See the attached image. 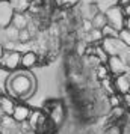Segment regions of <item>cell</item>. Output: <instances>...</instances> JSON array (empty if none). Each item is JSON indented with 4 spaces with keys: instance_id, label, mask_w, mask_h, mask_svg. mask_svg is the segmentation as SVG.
<instances>
[{
    "instance_id": "6da1fadb",
    "label": "cell",
    "mask_w": 130,
    "mask_h": 134,
    "mask_svg": "<svg viewBox=\"0 0 130 134\" xmlns=\"http://www.w3.org/2000/svg\"><path fill=\"white\" fill-rule=\"evenodd\" d=\"M37 89V80L27 71H12L6 81V92L14 99H27Z\"/></svg>"
},
{
    "instance_id": "7a4b0ae2",
    "label": "cell",
    "mask_w": 130,
    "mask_h": 134,
    "mask_svg": "<svg viewBox=\"0 0 130 134\" xmlns=\"http://www.w3.org/2000/svg\"><path fill=\"white\" fill-rule=\"evenodd\" d=\"M101 47L105 48V51L109 56H121L127 54V45L119 39V38H103L101 41Z\"/></svg>"
},
{
    "instance_id": "3957f363",
    "label": "cell",
    "mask_w": 130,
    "mask_h": 134,
    "mask_svg": "<svg viewBox=\"0 0 130 134\" xmlns=\"http://www.w3.org/2000/svg\"><path fill=\"white\" fill-rule=\"evenodd\" d=\"M21 53L20 51H17V50H9V51H5V54H3V57L0 59L2 60V66L5 68V69H8V71H17L20 68V65H21Z\"/></svg>"
},
{
    "instance_id": "277c9868",
    "label": "cell",
    "mask_w": 130,
    "mask_h": 134,
    "mask_svg": "<svg viewBox=\"0 0 130 134\" xmlns=\"http://www.w3.org/2000/svg\"><path fill=\"white\" fill-rule=\"evenodd\" d=\"M106 17H107V24L115 27L117 30H121L124 27V14L121 11V6H109L106 11Z\"/></svg>"
},
{
    "instance_id": "5b68a950",
    "label": "cell",
    "mask_w": 130,
    "mask_h": 134,
    "mask_svg": "<svg viewBox=\"0 0 130 134\" xmlns=\"http://www.w3.org/2000/svg\"><path fill=\"white\" fill-rule=\"evenodd\" d=\"M15 9L9 0L0 2V29H6L8 26L12 24V18Z\"/></svg>"
},
{
    "instance_id": "8992f818",
    "label": "cell",
    "mask_w": 130,
    "mask_h": 134,
    "mask_svg": "<svg viewBox=\"0 0 130 134\" xmlns=\"http://www.w3.org/2000/svg\"><path fill=\"white\" fill-rule=\"evenodd\" d=\"M107 68L113 75H119V74H126L127 71V63L124 62V59L121 56H109L107 60Z\"/></svg>"
},
{
    "instance_id": "52a82bcc",
    "label": "cell",
    "mask_w": 130,
    "mask_h": 134,
    "mask_svg": "<svg viewBox=\"0 0 130 134\" xmlns=\"http://www.w3.org/2000/svg\"><path fill=\"white\" fill-rule=\"evenodd\" d=\"M113 85H115V89H117L118 93H127L130 92V77L127 74H119L113 79Z\"/></svg>"
},
{
    "instance_id": "ba28073f",
    "label": "cell",
    "mask_w": 130,
    "mask_h": 134,
    "mask_svg": "<svg viewBox=\"0 0 130 134\" xmlns=\"http://www.w3.org/2000/svg\"><path fill=\"white\" fill-rule=\"evenodd\" d=\"M29 115H30V109L26 104H15V109L11 116L15 122H26L29 119Z\"/></svg>"
},
{
    "instance_id": "9c48e42d",
    "label": "cell",
    "mask_w": 130,
    "mask_h": 134,
    "mask_svg": "<svg viewBox=\"0 0 130 134\" xmlns=\"http://www.w3.org/2000/svg\"><path fill=\"white\" fill-rule=\"evenodd\" d=\"M27 122H29V125H30L32 130H37L38 127H43V125H45L47 118H45V115H44L41 110H33V111H30Z\"/></svg>"
},
{
    "instance_id": "30bf717a",
    "label": "cell",
    "mask_w": 130,
    "mask_h": 134,
    "mask_svg": "<svg viewBox=\"0 0 130 134\" xmlns=\"http://www.w3.org/2000/svg\"><path fill=\"white\" fill-rule=\"evenodd\" d=\"M37 62H38V54L35 51H26L21 56V65L20 66L24 68V69H29V68L35 66Z\"/></svg>"
},
{
    "instance_id": "8fae6325",
    "label": "cell",
    "mask_w": 130,
    "mask_h": 134,
    "mask_svg": "<svg viewBox=\"0 0 130 134\" xmlns=\"http://www.w3.org/2000/svg\"><path fill=\"white\" fill-rule=\"evenodd\" d=\"M49 119L53 121L55 125H59L64 119V109H62L61 104H53V107L49 111Z\"/></svg>"
},
{
    "instance_id": "7c38bea8",
    "label": "cell",
    "mask_w": 130,
    "mask_h": 134,
    "mask_svg": "<svg viewBox=\"0 0 130 134\" xmlns=\"http://www.w3.org/2000/svg\"><path fill=\"white\" fill-rule=\"evenodd\" d=\"M15 104L14 103V98H11L9 95H5V97H2V103H0V109L3 110V113L5 115H12L14 109H15Z\"/></svg>"
},
{
    "instance_id": "4fadbf2b",
    "label": "cell",
    "mask_w": 130,
    "mask_h": 134,
    "mask_svg": "<svg viewBox=\"0 0 130 134\" xmlns=\"http://www.w3.org/2000/svg\"><path fill=\"white\" fill-rule=\"evenodd\" d=\"M91 23H92L94 29H100V30H101V29L107 24V17H106L105 12H97L92 18H91Z\"/></svg>"
},
{
    "instance_id": "5bb4252c",
    "label": "cell",
    "mask_w": 130,
    "mask_h": 134,
    "mask_svg": "<svg viewBox=\"0 0 130 134\" xmlns=\"http://www.w3.org/2000/svg\"><path fill=\"white\" fill-rule=\"evenodd\" d=\"M27 18H26V15L23 12H15L14 14V18H12V24L18 29V30H21V29H26L27 27Z\"/></svg>"
},
{
    "instance_id": "9a60e30c",
    "label": "cell",
    "mask_w": 130,
    "mask_h": 134,
    "mask_svg": "<svg viewBox=\"0 0 130 134\" xmlns=\"http://www.w3.org/2000/svg\"><path fill=\"white\" fill-rule=\"evenodd\" d=\"M94 54H95V57L98 59L100 63H103V65H106L107 60H109V54L105 51V48L101 47V44H98V45L94 48Z\"/></svg>"
},
{
    "instance_id": "2e32d148",
    "label": "cell",
    "mask_w": 130,
    "mask_h": 134,
    "mask_svg": "<svg viewBox=\"0 0 130 134\" xmlns=\"http://www.w3.org/2000/svg\"><path fill=\"white\" fill-rule=\"evenodd\" d=\"M88 36H86V41L88 42H101L103 41V33H101V30L100 29H92V30L86 32Z\"/></svg>"
},
{
    "instance_id": "e0dca14e",
    "label": "cell",
    "mask_w": 130,
    "mask_h": 134,
    "mask_svg": "<svg viewBox=\"0 0 130 134\" xmlns=\"http://www.w3.org/2000/svg\"><path fill=\"white\" fill-rule=\"evenodd\" d=\"M9 2L12 3L15 12H23V11H26L27 8L30 6L32 0H9Z\"/></svg>"
},
{
    "instance_id": "ac0fdd59",
    "label": "cell",
    "mask_w": 130,
    "mask_h": 134,
    "mask_svg": "<svg viewBox=\"0 0 130 134\" xmlns=\"http://www.w3.org/2000/svg\"><path fill=\"white\" fill-rule=\"evenodd\" d=\"M101 33H103V38H118L119 30H117L115 27H112L111 24H106L101 29Z\"/></svg>"
},
{
    "instance_id": "d6986e66",
    "label": "cell",
    "mask_w": 130,
    "mask_h": 134,
    "mask_svg": "<svg viewBox=\"0 0 130 134\" xmlns=\"http://www.w3.org/2000/svg\"><path fill=\"white\" fill-rule=\"evenodd\" d=\"M3 30H5V33H6V36L9 38V39H12V41H18V32L20 30L14 24L8 26L6 29H3Z\"/></svg>"
},
{
    "instance_id": "ffe728a7",
    "label": "cell",
    "mask_w": 130,
    "mask_h": 134,
    "mask_svg": "<svg viewBox=\"0 0 130 134\" xmlns=\"http://www.w3.org/2000/svg\"><path fill=\"white\" fill-rule=\"evenodd\" d=\"M109 68H107V65H103V63H100L98 66H97V71H95V74H97V77H98L100 80H105V79H109Z\"/></svg>"
},
{
    "instance_id": "44dd1931",
    "label": "cell",
    "mask_w": 130,
    "mask_h": 134,
    "mask_svg": "<svg viewBox=\"0 0 130 134\" xmlns=\"http://www.w3.org/2000/svg\"><path fill=\"white\" fill-rule=\"evenodd\" d=\"M123 104V95L121 93H112L111 97H109V105H111L112 109L113 107H119Z\"/></svg>"
},
{
    "instance_id": "7402d4cb",
    "label": "cell",
    "mask_w": 130,
    "mask_h": 134,
    "mask_svg": "<svg viewBox=\"0 0 130 134\" xmlns=\"http://www.w3.org/2000/svg\"><path fill=\"white\" fill-rule=\"evenodd\" d=\"M118 38H119V39H121V41H123V42L130 48V30L129 29H121L119 33H118Z\"/></svg>"
},
{
    "instance_id": "603a6c76",
    "label": "cell",
    "mask_w": 130,
    "mask_h": 134,
    "mask_svg": "<svg viewBox=\"0 0 130 134\" xmlns=\"http://www.w3.org/2000/svg\"><path fill=\"white\" fill-rule=\"evenodd\" d=\"M29 39H30V32L27 30V27L26 29H21L18 32V41L20 42H27Z\"/></svg>"
},
{
    "instance_id": "cb8c5ba5",
    "label": "cell",
    "mask_w": 130,
    "mask_h": 134,
    "mask_svg": "<svg viewBox=\"0 0 130 134\" xmlns=\"http://www.w3.org/2000/svg\"><path fill=\"white\" fill-rule=\"evenodd\" d=\"M112 111H113V118H115V119H118V118H121V116L124 115V110L121 109V105H119V107H113Z\"/></svg>"
},
{
    "instance_id": "d4e9b609",
    "label": "cell",
    "mask_w": 130,
    "mask_h": 134,
    "mask_svg": "<svg viewBox=\"0 0 130 134\" xmlns=\"http://www.w3.org/2000/svg\"><path fill=\"white\" fill-rule=\"evenodd\" d=\"M106 134H121V128L118 127V125L109 127L107 128V131H106Z\"/></svg>"
},
{
    "instance_id": "484cf974",
    "label": "cell",
    "mask_w": 130,
    "mask_h": 134,
    "mask_svg": "<svg viewBox=\"0 0 130 134\" xmlns=\"http://www.w3.org/2000/svg\"><path fill=\"white\" fill-rule=\"evenodd\" d=\"M123 103L130 109V92H127V93H123Z\"/></svg>"
},
{
    "instance_id": "4316f807",
    "label": "cell",
    "mask_w": 130,
    "mask_h": 134,
    "mask_svg": "<svg viewBox=\"0 0 130 134\" xmlns=\"http://www.w3.org/2000/svg\"><path fill=\"white\" fill-rule=\"evenodd\" d=\"M121 11H123L124 17H130V3H129V5H124V6H121Z\"/></svg>"
},
{
    "instance_id": "83f0119b",
    "label": "cell",
    "mask_w": 130,
    "mask_h": 134,
    "mask_svg": "<svg viewBox=\"0 0 130 134\" xmlns=\"http://www.w3.org/2000/svg\"><path fill=\"white\" fill-rule=\"evenodd\" d=\"M62 3L65 5V6H74L79 3V0H62Z\"/></svg>"
},
{
    "instance_id": "f1b7e54d",
    "label": "cell",
    "mask_w": 130,
    "mask_h": 134,
    "mask_svg": "<svg viewBox=\"0 0 130 134\" xmlns=\"http://www.w3.org/2000/svg\"><path fill=\"white\" fill-rule=\"evenodd\" d=\"M123 29H129L130 30V17H126V18H124V27Z\"/></svg>"
},
{
    "instance_id": "f546056e",
    "label": "cell",
    "mask_w": 130,
    "mask_h": 134,
    "mask_svg": "<svg viewBox=\"0 0 130 134\" xmlns=\"http://www.w3.org/2000/svg\"><path fill=\"white\" fill-rule=\"evenodd\" d=\"M130 0H118V6H124V5H129Z\"/></svg>"
},
{
    "instance_id": "4dcf8cb0",
    "label": "cell",
    "mask_w": 130,
    "mask_h": 134,
    "mask_svg": "<svg viewBox=\"0 0 130 134\" xmlns=\"http://www.w3.org/2000/svg\"><path fill=\"white\" fill-rule=\"evenodd\" d=\"M3 54H5V47H3V44H0V59L3 57Z\"/></svg>"
},
{
    "instance_id": "1f68e13d",
    "label": "cell",
    "mask_w": 130,
    "mask_h": 134,
    "mask_svg": "<svg viewBox=\"0 0 130 134\" xmlns=\"http://www.w3.org/2000/svg\"><path fill=\"white\" fill-rule=\"evenodd\" d=\"M0 103H2V95H0Z\"/></svg>"
},
{
    "instance_id": "d6a6232c",
    "label": "cell",
    "mask_w": 130,
    "mask_h": 134,
    "mask_svg": "<svg viewBox=\"0 0 130 134\" xmlns=\"http://www.w3.org/2000/svg\"><path fill=\"white\" fill-rule=\"evenodd\" d=\"M0 2H5V0H0Z\"/></svg>"
}]
</instances>
